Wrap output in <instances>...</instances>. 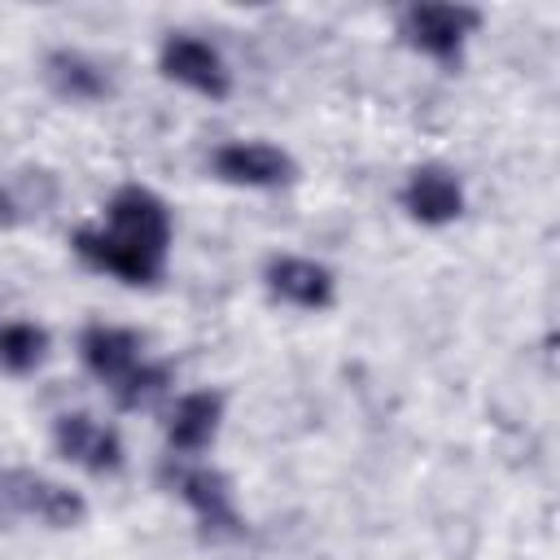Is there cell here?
I'll list each match as a JSON object with an SVG mask.
<instances>
[{
  "label": "cell",
  "instance_id": "1",
  "mask_svg": "<svg viewBox=\"0 0 560 560\" xmlns=\"http://www.w3.org/2000/svg\"><path fill=\"white\" fill-rule=\"evenodd\" d=\"M175 219L149 184H122L109 192L101 223L70 232V249L83 267L114 276L131 289H153L166 276Z\"/></svg>",
  "mask_w": 560,
  "mask_h": 560
},
{
  "label": "cell",
  "instance_id": "2",
  "mask_svg": "<svg viewBox=\"0 0 560 560\" xmlns=\"http://www.w3.org/2000/svg\"><path fill=\"white\" fill-rule=\"evenodd\" d=\"M162 486L171 494H179V503L197 516L201 534L214 538V542H236L249 534L241 508H236V490H232V477L206 459H179V455H166L162 468H158Z\"/></svg>",
  "mask_w": 560,
  "mask_h": 560
},
{
  "label": "cell",
  "instance_id": "3",
  "mask_svg": "<svg viewBox=\"0 0 560 560\" xmlns=\"http://www.w3.org/2000/svg\"><path fill=\"white\" fill-rule=\"evenodd\" d=\"M481 31V9L451 4V0H411L398 13V35L411 52L438 61L442 70H455L464 61L468 39Z\"/></svg>",
  "mask_w": 560,
  "mask_h": 560
},
{
  "label": "cell",
  "instance_id": "4",
  "mask_svg": "<svg viewBox=\"0 0 560 560\" xmlns=\"http://www.w3.org/2000/svg\"><path fill=\"white\" fill-rule=\"evenodd\" d=\"M0 503L18 516H31L48 529H79L88 521V499L35 468H4L0 472Z\"/></svg>",
  "mask_w": 560,
  "mask_h": 560
},
{
  "label": "cell",
  "instance_id": "5",
  "mask_svg": "<svg viewBox=\"0 0 560 560\" xmlns=\"http://www.w3.org/2000/svg\"><path fill=\"white\" fill-rule=\"evenodd\" d=\"M158 70H162V79H171V83H179V88H188L206 101H228L232 96V66L223 61V52L210 39H201L192 31L162 35Z\"/></svg>",
  "mask_w": 560,
  "mask_h": 560
},
{
  "label": "cell",
  "instance_id": "6",
  "mask_svg": "<svg viewBox=\"0 0 560 560\" xmlns=\"http://www.w3.org/2000/svg\"><path fill=\"white\" fill-rule=\"evenodd\" d=\"M210 175L232 188L271 192V188H289L302 171H298V158L271 140H223L210 153Z\"/></svg>",
  "mask_w": 560,
  "mask_h": 560
},
{
  "label": "cell",
  "instance_id": "7",
  "mask_svg": "<svg viewBox=\"0 0 560 560\" xmlns=\"http://www.w3.org/2000/svg\"><path fill=\"white\" fill-rule=\"evenodd\" d=\"M52 451L92 477H114L127 464L122 433L114 424L96 420L92 411H61L52 420Z\"/></svg>",
  "mask_w": 560,
  "mask_h": 560
},
{
  "label": "cell",
  "instance_id": "8",
  "mask_svg": "<svg viewBox=\"0 0 560 560\" xmlns=\"http://www.w3.org/2000/svg\"><path fill=\"white\" fill-rule=\"evenodd\" d=\"M398 206H402L407 219L420 223V228H451V223L464 214L468 197H464V184H459V175H455L451 166H442V162H420V166L407 171V179H402V188H398Z\"/></svg>",
  "mask_w": 560,
  "mask_h": 560
},
{
  "label": "cell",
  "instance_id": "9",
  "mask_svg": "<svg viewBox=\"0 0 560 560\" xmlns=\"http://www.w3.org/2000/svg\"><path fill=\"white\" fill-rule=\"evenodd\" d=\"M262 284L293 311H328L337 302V271L306 254H271L262 262Z\"/></svg>",
  "mask_w": 560,
  "mask_h": 560
},
{
  "label": "cell",
  "instance_id": "10",
  "mask_svg": "<svg viewBox=\"0 0 560 560\" xmlns=\"http://www.w3.org/2000/svg\"><path fill=\"white\" fill-rule=\"evenodd\" d=\"M223 389H188L175 398L171 416H166V451L179 455V459H201L214 438H219V424H223Z\"/></svg>",
  "mask_w": 560,
  "mask_h": 560
},
{
  "label": "cell",
  "instance_id": "11",
  "mask_svg": "<svg viewBox=\"0 0 560 560\" xmlns=\"http://www.w3.org/2000/svg\"><path fill=\"white\" fill-rule=\"evenodd\" d=\"M61 201V179L48 166H18L0 179V232H18L52 214Z\"/></svg>",
  "mask_w": 560,
  "mask_h": 560
},
{
  "label": "cell",
  "instance_id": "12",
  "mask_svg": "<svg viewBox=\"0 0 560 560\" xmlns=\"http://www.w3.org/2000/svg\"><path fill=\"white\" fill-rule=\"evenodd\" d=\"M44 83L52 96L70 101V105H96L114 92L109 70L88 57L83 48H48L44 52Z\"/></svg>",
  "mask_w": 560,
  "mask_h": 560
},
{
  "label": "cell",
  "instance_id": "13",
  "mask_svg": "<svg viewBox=\"0 0 560 560\" xmlns=\"http://www.w3.org/2000/svg\"><path fill=\"white\" fill-rule=\"evenodd\" d=\"M79 359L96 381L114 385L144 359V337L122 324H88L79 332Z\"/></svg>",
  "mask_w": 560,
  "mask_h": 560
},
{
  "label": "cell",
  "instance_id": "14",
  "mask_svg": "<svg viewBox=\"0 0 560 560\" xmlns=\"http://www.w3.org/2000/svg\"><path fill=\"white\" fill-rule=\"evenodd\" d=\"M52 350V337L35 319H0V376H31Z\"/></svg>",
  "mask_w": 560,
  "mask_h": 560
},
{
  "label": "cell",
  "instance_id": "15",
  "mask_svg": "<svg viewBox=\"0 0 560 560\" xmlns=\"http://www.w3.org/2000/svg\"><path fill=\"white\" fill-rule=\"evenodd\" d=\"M171 385H175V372H171L166 359H140L122 381L109 385V398H114L118 411H144V407H153Z\"/></svg>",
  "mask_w": 560,
  "mask_h": 560
}]
</instances>
